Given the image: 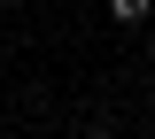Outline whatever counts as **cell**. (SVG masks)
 I'll use <instances>...</instances> for the list:
<instances>
[{
    "label": "cell",
    "mask_w": 155,
    "mask_h": 139,
    "mask_svg": "<svg viewBox=\"0 0 155 139\" xmlns=\"http://www.w3.org/2000/svg\"><path fill=\"white\" fill-rule=\"evenodd\" d=\"M85 139H116V131H85Z\"/></svg>",
    "instance_id": "cell-2"
},
{
    "label": "cell",
    "mask_w": 155,
    "mask_h": 139,
    "mask_svg": "<svg viewBox=\"0 0 155 139\" xmlns=\"http://www.w3.org/2000/svg\"><path fill=\"white\" fill-rule=\"evenodd\" d=\"M0 16H8V0H0Z\"/></svg>",
    "instance_id": "cell-4"
},
{
    "label": "cell",
    "mask_w": 155,
    "mask_h": 139,
    "mask_svg": "<svg viewBox=\"0 0 155 139\" xmlns=\"http://www.w3.org/2000/svg\"><path fill=\"white\" fill-rule=\"evenodd\" d=\"M109 16H116V23H147V16H155V0H109Z\"/></svg>",
    "instance_id": "cell-1"
},
{
    "label": "cell",
    "mask_w": 155,
    "mask_h": 139,
    "mask_svg": "<svg viewBox=\"0 0 155 139\" xmlns=\"http://www.w3.org/2000/svg\"><path fill=\"white\" fill-rule=\"evenodd\" d=\"M147 62H155V39H147Z\"/></svg>",
    "instance_id": "cell-3"
}]
</instances>
